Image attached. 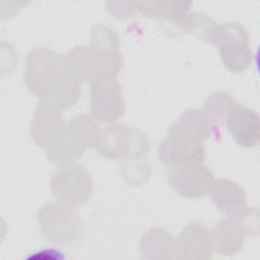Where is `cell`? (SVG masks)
Wrapping results in <instances>:
<instances>
[{
	"mask_svg": "<svg viewBox=\"0 0 260 260\" xmlns=\"http://www.w3.org/2000/svg\"><path fill=\"white\" fill-rule=\"evenodd\" d=\"M96 151L108 159L143 158L149 149V139L142 131L121 124L102 129Z\"/></svg>",
	"mask_w": 260,
	"mask_h": 260,
	"instance_id": "cell-4",
	"label": "cell"
},
{
	"mask_svg": "<svg viewBox=\"0 0 260 260\" xmlns=\"http://www.w3.org/2000/svg\"><path fill=\"white\" fill-rule=\"evenodd\" d=\"M167 178L171 187L187 199L204 196L214 181L213 174L203 164L167 168Z\"/></svg>",
	"mask_w": 260,
	"mask_h": 260,
	"instance_id": "cell-9",
	"label": "cell"
},
{
	"mask_svg": "<svg viewBox=\"0 0 260 260\" xmlns=\"http://www.w3.org/2000/svg\"><path fill=\"white\" fill-rule=\"evenodd\" d=\"M208 43L218 48L224 67L233 72L246 71L252 62V47L247 28L240 22L229 21L216 25Z\"/></svg>",
	"mask_w": 260,
	"mask_h": 260,
	"instance_id": "cell-3",
	"label": "cell"
},
{
	"mask_svg": "<svg viewBox=\"0 0 260 260\" xmlns=\"http://www.w3.org/2000/svg\"><path fill=\"white\" fill-rule=\"evenodd\" d=\"M177 259L208 260L215 252L212 232L199 222L186 225L176 239Z\"/></svg>",
	"mask_w": 260,
	"mask_h": 260,
	"instance_id": "cell-13",
	"label": "cell"
},
{
	"mask_svg": "<svg viewBox=\"0 0 260 260\" xmlns=\"http://www.w3.org/2000/svg\"><path fill=\"white\" fill-rule=\"evenodd\" d=\"M80 87L81 84L71 79L64 72L63 78L49 100L60 110L68 109L77 103L80 96Z\"/></svg>",
	"mask_w": 260,
	"mask_h": 260,
	"instance_id": "cell-21",
	"label": "cell"
},
{
	"mask_svg": "<svg viewBox=\"0 0 260 260\" xmlns=\"http://www.w3.org/2000/svg\"><path fill=\"white\" fill-rule=\"evenodd\" d=\"M259 228V211L255 207H248L239 216L226 217L214 226L212 233L215 252L222 256L239 253L247 238L258 235Z\"/></svg>",
	"mask_w": 260,
	"mask_h": 260,
	"instance_id": "cell-5",
	"label": "cell"
},
{
	"mask_svg": "<svg viewBox=\"0 0 260 260\" xmlns=\"http://www.w3.org/2000/svg\"><path fill=\"white\" fill-rule=\"evenodd\" d=\"M67 127L87 148L95 147L98 145L102 129L93 117L79 114L67 123Z\"/></svg>",
	"mask_w": 260,
	"mask_h": 260,
	"instance_id": "cell-20",
	"label": "cell"
},
{
	"mask_svg": "<svg viewBox=\"0 0 260 260\" xmlns=\"http://www.w3.org/2000/svg\"><path fill=\"white\" fill-rule=\"evenodd\" d=\"M62 67L67 76L79 84L91 81L94 77V66L89 47L76 46L68 53L61 55Z\"/></svg>",
	"mask_w": 260,
	"mask_h": 260,
	"instance_id": "cell-18",
	"label": "cell"
},
{
	"mask_svg": "<svg viewBox=\"0 0 260 260\" xmlns=\"http://www.w3.org/2000/svg\"><path fill=\"white\" fill-rule=\"evenodd\" d=\"M65 122L61 110L50 100L39 102L30 123L32 140L45 149L51 147L65 132Z\"/></svg>",
	"mask_w": 260,
	"mask_h": 260,
	"instance_id": "cell-10",
	"label": "cell"
},
{
	"mask_svg": "<svg viewBox=\"0 0 260 260\" xmlns=\"http://www.w3.org/2000/svg\"><path fill=\"white\" fill-rule=\"evenodd\" d=\"M38 224L43 237L51 244L72 247L85 234L84 223L72 207L61 202H49L38 211Z\"/></svg>",
	"mask_w": 260,
	"mask_h": 260,
	"instance_id": "cell-1",
	"label": "cell"
},
{
	"mask_svg": "<svg viewBox=\"0 0 260 260\" xmlns=\"http://www.w3.org/2000/svg\"><path fill=\"white\" fill-rule=\"evenodd\" d=\"M55 198L72 208L85 204L93 192V183L87 169L79 165L60 167L51 179Z\"/></svg>",
	"mask_w": 260,
	"mask_h": 260,
	"instance_id": "cell-6",
	"label": "cell"
},
{
	"mask_svg": "<svg viewBox=\"0 0 260 260\" xmlns=\"http://www.w3.org/2000/svg\"><path fill=\"white\" fill-rule=\"evenodd\" d=\"M215 124L216 122L204 110L189 109L170 126L168 133L181 134L202 142L215 135Z\"/></svg>",
	"mask_w": 260,
	"mask_h": 260,
	"instance_id": "cell-15",
	"label": "cell"
},
{
	"mask_svg": "<svg viewBox=\"0 0 260 260\" xmlns=\"http://www.w3.org/2000/svg\"><path fill=\"white\" fill-rule=\"evenodd\" d=\"M92 117L100 122H117L125 113V99L117 76H95L90 81Z\"/></svg>",
	"mask_w": 260,
	"mask_h": 260,
	"instance_id": "cell-7",
	"label": "cell"
},
{
	"mask_svg": "<svg viewBox=\"0 0 260 260\" xmlns=\"http://www.w3.org/2000/svg\"><path fill=\"white\" fill-rule=\"evenodd\" d=\"M157 156L167 168L203 164L205 149L200 141L181 134L168 133L158 145Z\"/></svg>",
	"mask_w": 260,
	"mask_h": 260,
	"instance_id": "cell-11",
	"label": "cell"
},
{
	"mask_svg": "<svg viewBox=\"0 0 260 260\" xmlns=\"http://www.w3.org/2000/svg\"><path fill=\"white\" fill-rule=\"evenodd\" d=\"M238 102L226 91H215L209 94L204 103V111L215 122L221 121L226 112Z\"/></svg>",
	"mask_w": 260,
	"mask_h": 260,
	"instance_id": "cell-23",
	"label": "cell"
},
{
	"mask_svg": "<svg viewBox=\"0 0 260 260\" xmlns=\"http://www.w3.org/2000/svg\"><path fill=\"white\" fill-rule=\"evenodd\" d=\"M221 122L240 146L252 148L257 145L260 137V120L258 113L253 109L237 103L226 112Z\"/></svg>",
	"mask_w": 260,
	"mask_h": 260,
	"instance_id": "cell-12",
	"label": "cell"
},
{
	"mask_svg": "<svg viewBox=\"0 0 260 260\" xmlns=\"http://www.w3.org/2000/svg\"><path fill=\"white\" fill-rule=\"evenodd\" d=\"M214 206L226 217L239 216L247 209V195L242 187L229 179L214 180L208 190Z\"/></svg>",
	"mask_w": 260,
	"mask_h": 260,
	"instance_id": "cell-14",
	"label": "cell"
},
{
	"mask_svg": "<svg viewBox=\"0 0 260 260\" xmlns=\"http://www.w3.org/2000/svg\"><path fill=\"white\" fill-rule=\"evenodd\" d=\"M87 149L67 127L63 135L51 147L46 149V155L51 162L63 167L74 165Z\"/></svg>",
	"mask_w": 260,
	"mask_h": 260,
	"instance_id": "cell-19",
	"label": "cell"
},
{
	"mask_svg": "<svg viewBox=\"0 0 260 260\" xmlns=\"http://www.w3.org/2000/svg\"><path fill=\"white\" fill-rule=\"evenodd\" d=\"M139 248L142 256L146 259H177L176 238L160 228L146 231L140 239Z\"/></svg>",
	"mask_w": 260,
	"mask_h": 260,
	"instance_id": "cell-16",
	"label": "cell"
},
{
	"mask_svg": "<svg viewBox=\"0 0 260 260\" xmlns=\"http://www.w3.org/2000/svg\"><path fill=\"white\" fill-rule=\"evenodd\" d=\"M63 76L61 55L47 47H37L27 54L24 82L35 95L49 100Z\"/></svg>",
	"mask_w": 260,
	"mask_h": 260,
	"instance_id": "cell-2",
	"label": "cell"
},
{
	"mask_svg": "<svg viewBox=\"0 0 260 260\" xmlns=\"http://www.w3.org/2000/svg\"><path fill=\"white\" fill-rule=\"evenodd\" d=\"M191 1H146L139 2L138 12L143 16L172 23L180 28L190 13Z\"/></svg>",
	"mask_w": 260,
	"mask_h": 260,
	"instance_id": "cell-17",
	"label": "cell"
},
{
	"mask_svg": "<svg viewBox=\"0 0 260 260\" xmlns=\"http://www.w3.org/2000/svg\"><path fill=\"white\" fill-rule=\"evenodd\" d=\"M89 48L93 60L94 77L119 74L123 67V57L116 30L108 25L95 23L91 29Z\"/></svg>",
	"mask_w": 260,
	"mask_h": 260,
	"instance_id": "cell-8",
	"label": "cell"
},
{
	"mask_svg": "<svg viewBox=\"0 0 260 260\" xmlns=\"http://www.w3.org/2000/svg\"><path fill=\"white\" fill-rule=\"evenodd\" d=\"M216 25V22L208 15L199 12H190L182 22L180 29L183 32L195 34L200 40L208 42V39Z\"/></svg>",
	"mask_w": 260,
	"mask_h": 260,
	"instance_id": "cell-22",
	"label": "cell"
},
{
	"mask_svg": "<svg viewBox=\"0 0 260 260\" xmlns=\"http://www.w3.org/2000/svg\"><path fill=\"white\" fill-rule=\"evenodd\" d=\"M121 174L128 184L136 186L148 180L150 167L144 157L137 159H124L123 164H121Z\"/></svg>",
	"mask_w": 260,
	"mask_h": 260,
	"instance_id": "cell-24",
	"label": "cell"
}]
</instances>
